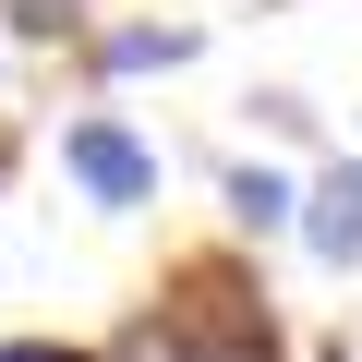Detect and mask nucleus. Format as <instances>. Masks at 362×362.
I'll return each mask as SVG.
<instances>
[{"mask_svg":"<svg viewBox=\"0 0 362 362\" xmlns=\"http://www.w3.org/2000/svg\"><path fill=\"white\" fill-rule=\"evenodd\" d=\"M194 362H290V326H278V302H266V278H254V254L242 242H206V254H181L169 278H157V302H145Z\"/></svg>","mask_w":362,"mask_h":362,"instance_id":"nucleus-1","label":"nucleus"},{"mask_svg":"<svg viewBox=\"0 0 362 362\" xmlns=\"http://www.w3.org/2000/svg\"><path fill=\"white\" fill-rule=\"evenodd\" d=\"M61 169H73V194L109 206V218L157 206V145H145L121 109H73V121H61Z\"/></svg>","mask_w":362,"mask_h":362,"instance_id":"nucleus-2","label":"nucleus"},{"mask_svg":"<svg viewBox=\"0 0 362 362\" xmlns=\"http://www.w3.org/2000/svg\"><path fill=\"white\" fill-rule=\"evenodd\" d=\"M302 254H314L326 278H350V266H362V157H338V169H314V181H302Z\"/></svg>","mask_w":362,"mask_h":362,"instance_id":"nucleus-3","label":"nucleus"},{"mask_svg":"<svg viewBox=\"0 0 362 362\" xmlns=\"http://www.w3.org/2000/svg\"><path fill=\"white\" fill-rule=\"evenodd\" d=\"M218 206H230L242 242H278V230H302V181H290V169H230Z\"/></svg>","mask_w":362,"mask_h":362,"instance_id":"nucleus-4","label":"nucleus"},{"mask_svg":"<svg viewBox=\"0 0 362 362\" xmlns=\"http://www.w3.org/2000/svg\"><path fill=\"white\" fill-rule=\"evenodd\" d=\"M97 61L109 73H181V61H194V25H109Z\"/></svg>","mask_w":362,"mask_h":362,"instance_id":"nucleus-5","label":"nucleus"},{"mask_svg":"<svg viewBox=\"0 0 362 362\" xmlns=\"http://www.w3.org/2000/svg\"><path fill=\"white\" fill-rule=\"evenodd\" d=\"M0 13H13V49H49V37L73 49L85 37V0H0Z\"/></svg>","mask_w":362,"mask_h":362,"instance_id":"nucleus-6","label":"nucleus"},{"mask_svg":"<svg viewBox=\"0 0 362 362\" xmlns=\"http://www.w3.org/2000/svg\"><path fill=\"white\" fill-rule=\"evenodd\" d=\"M254 121H266L278 145H302V133H314V97H290V85H266V97H254Z\"/></svg>","mask_w":362,"mask_h":362,"instance_id":"nucleus-7","label":"nucleus"},{"mask_svg":"<svg viewBox=\"0 0 362 362\" xmlns=\"http://www.w3.org/2000/svg\"><path fill=\"white\" fill-rule=\"evenodd\" d=\"M0 362H109V350H73V338H0Z\"/></svg>","mask_w":362,"mask_h":362,"instance_id":"nucleus-8","label":"nucleus"}]
</instances>
